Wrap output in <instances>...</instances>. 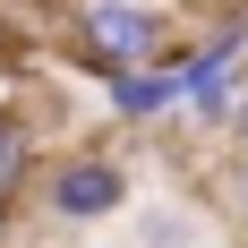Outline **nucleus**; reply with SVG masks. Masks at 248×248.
Masks as SVG:
<instances>
[{
	"instance_id": "obj_1",
	"label": "nucleus",
	"mask_w": 248,
	"mask_h": 248,
	"mask_svg": "<svg viewBox=\"0 0 248 248\" xmlns=\"http://www.w3.org/2000/svg\"><path fill=\"white\" fill-rule=\"evenodd\" d=\"M128 205V171L111 154H69L60 171H51V214L60 223H103V214H120Z\"/></svg>"
},
{
	"instance_id": "obj_2",
	"label": "nucleus",
	"mask_w": 248,
	"mask_h": 248,
	"mask_svg": "<svg viewBox=\"0 0 248 248\" xmlns=\"http://www.w3.org/2000/svg\"><path fill=\"white\" fill-rule=\"evenodd\" d=\"M77 34H86V51H94L103 69H128V60H154L163 51V17H154L146 0H94Z\"/></svg>"
},
{
	"instance_id": "obj_3",
	"label": "nucleus",
	"mask_w": 248,
	"mask_h": 248,
	"mask_svg": "<svg viewBox=\"0 0 248 248\" xmlns=\"http://www.w3.org/2000/svg\"><path fill=\"white\" fill-rule=\"evenodd\" d=\"M240 43H248V26L231 17L223 34H214V43H205L197 60H188V69H171V77H180V103H188V111L223 120V103H231V60H240Z\"/></svg>"
},
{
	"instance_id": "obj_4",
	"label": "nucleus",
	"mask_w": 248,
	"mask_h": 248,
	"mask_svg": "<svg viewBox=\"0 0 248 248\" xmlns=\"http://www.w3.org/2000/svg\"><path fill=\"white\" fill-rule=\"evenodd\" d=\"M180 103V77L154 69V60H128V69H111V111L120 120H154V111H171Z\"/></svg>"
},
{
	"instance_id": "obj_5",
	"label": "nucleus",
	"mask_w": 248,
	"mask_h": 248,
	"mask_svg": "<svg viewBox=\"0 0 248 248\" xmlns=\"http://www.w3.org/2000/svg\"><path fill=\"white\" fill-rule=\"evenodd\" d=\"M26 163H34V137H26L17 120H0V197L26 180Z\"/></svg>"
},
{
	"instance_id": "obj_6",
	"label": "nucleus",
	"mask_w": 248,
	"mask_h": 248,
	"mask_svg": "<svg viewBox=\"0 0 248 248\" xmlns=\"http://www.w3.org/2000/svg\"><path fill=\"white\" fill-rule=\"evenodd\" d=\"M223 120H231V128L248 137V86H231V103H223Z\"/></svg>"
},
{
	"instance_id": "obj_7",
	"label": "nucleus",
	"mask_w": 248,
	"mask_h": 248,
	"mask_svg": "<svg viewBox=\"0 0 248 248\" xmlns=\"http://www.w3.org/2000/svg\"><path fill=\"white\" fill-rule=\"evenodd\" d=\"M231 214L248 223V163H240V188H231Z\"/></svg>"
}]
</instances>
